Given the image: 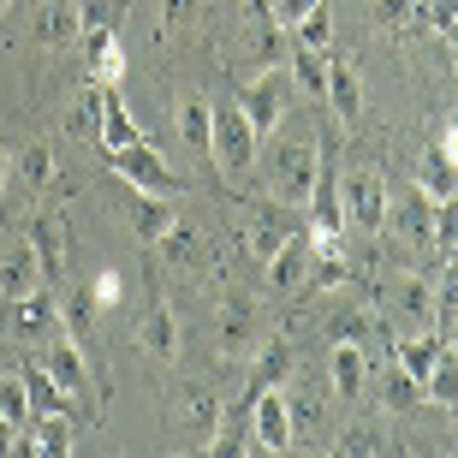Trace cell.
<instances>
[{"label":"cell","instance_id":"4","mask_svg":"<svg viewBox=\"0 0 458 458\" xmlns=\"http://www.w3.org/2000/svg\"><path fill=\"white\" fill-rule=\"evenodd\" d=\"M292 72L286 66H274V72H262L250 89H238V107H244V119H250V131H256V143L262 137H274V125H280V114H286V102H292Z\"/></svg>","mask_w":458,"mask_h":458},{"label":"cell","instance_id":"7","mask_svg":"<svg viewBox=\"0 0 458 458\" xmlns=\"http://www.w3.org/2000/svg\"><path fill=\"white\" fill-rule=\"evenodd\" d=\"M423 197H458V114L441 125V137L423 161Z\"/></svg>","mask_w":458,"mask_h":458},{"label":"cell","instance_id":"18","mask_svg":"<svg viewBox=\"0 0 458 458\" xmlns=\"http://www.w3.org/2000/svg\"><path fill=\"white\" fill-rule=\"evenodd\" d=\"M54 179V143H30V149L18 155V179H13V197L18 203H30L36 191Z\"/></svg>","mask_w":458,"mask_h":458},{"label":"cell","instance_id":"23","mask_svg":"<svg viewBox=\"0 0 458 458\" xmlns=\"http://www.w3.org/2000/svg\"><path fill=\"white\" fill-rule=\"evenodd\" d=\"M179 131H185V143L197 155H208V131H215V107L203 102V96H185V107H179Z\"/></svg>","mask_w":458,"mask_h":458},{"label":"cell","instance_id":"2","mask_svg":"<svg viewBox=\"0 0 458 458\" xmlns=\"http://www.w3.org/2000/svg\"><path fill=\"white\" fill-rule=\"evenodd\" d=\"M208 161L226 173V179H238V173L256 161V131H250V119H244V107L226 102L215 107V131H208Z\"/></svg>","mask_w":458,"mask_h":458},{"label":"cell","instance_id":"13","mask_svg":"<svg viewBox=\"0 0 458 458\" xmlns=\"http://www.w3.org/2000/svg\"><path fill=\"white\" fill-rule=\"evenodd\" d=\"M42 369H48V381L60 393H72V399H78V393H84V352H78V345L72 340H48V352H42Z\"/></svg>","mask_w":458,"mask_h":458},{"label":"cell","instance_id":"26","mask_svg":"<svg viewBox=\"0 0 458 458\" xmlns=\"http://www.w3.org/2000/svg\"><path fill=\"white\" fill-rule=\"evenodd\" d=\"M435 334H458V262H446L441 274V292H435Z\"/></svg>","mask_w":458,"mask_h":458},{"label":"cell","instance_id":"28","mask_svg":"<svg viewBox=\"0 0 458 458\" xmlns=\"http://www.w3.org/2000/svg\"><path fill=\"white\" fill-rule=\"evenodd\" d=\"M0 417H6V428L30 423V387H24V375H6L0 381Z\"/></svg>","mask_w":458,"mask_h":458},{"label":"cell","instance_id":"19","mask_svg":"<svg viewBox=\"0 0 458 458\" xmlns=\"http://www.w3.org/2000/svg\"><path fill=\"white\" fill-rule=\"evenodd\" d=\"M161 244V256H167V268H179V274H191L197 262H203V233L197 226H185V221H173L167 233L155 238Z\"/></svg>","mask_w":458,"mask_h":458},{"label":"cell","instance_id":"5","mask_svg":"<svg viewBox=\"0 0 458 458\" xmlns=\"http://www.w3.org/2000/svg\"><path fill=\"white\" fill-rule=\"evenodd\" d=\"M107 167L125 179V185L149 191V197H179V173L149 149V143H131V149H107Z\"/></svg>","mask_w":458,"mask_h":458},{"label":"cell","instance_id":"30","mask_svg":"<svg viewBox=\"0 0 458 458\" xmlns=\"http://www.w3.org/2000/svg\"><path fill=\"white\" fill-rule=\"evenodd\" d=\"M292 30H298V42H304L310 54H334V30H327V6H310V13L298 18Z\"/></svg>","mask_w":458,"mask_h":458},{"label":"cell","instance_id":"17","mask_svg":"<svg viewBox=\"0 0 458 458\" xmlns=\"http://www.w3.org/2000/svg\"><path fill=\"white\" fill-rule=\"evenodd\" d=\"M131 143H149V137L131 125L125 102H119V89H102V155L107 149H131Z\"/></svg>","mask_w":458,"mask_h":458},{"label":"cell","instance_id":"11","mask_svg":"<svg viewBox=\"0 0 458 458\" xmlns=\"http://www.w3.org/2000/svg\"><path fill=\"white\" fill-rule=\"evenodd\" d=\"M30 292H42L36 250H30V244H13V250H0V298L13 304V298H30Z\"/></svg>","mask_w":458,"mask_h":458},{"label":"cell","instance_id":"27","mask_svg":"<svg viewBox=\"0 0 458 458\" xmlns=\"http://www.w3.org/2000/svg\"><path fill=\"white\" fill-rule=\"evenodd\" d=\"M36 458H72V423L66 417H36Z\"/></svg>","mask_w":458,"mask_h":458},{"label":"cell","instance_id":"33","mask_svg":"<svg viewBox=\"0 0 458 458\" xmlns=\"http://www.w3.org/2000/svg\"><path fill=\"white\" fill-rule=\"evenodd\" d=\"M114 18H119V0H78V36L114 30Z\"/></svg>","mask_w":458,"mask_h":458},{"label":"cell","instance_id":"39","mask_svg":"<svg viewBox=\"0 0 458 458\" xmlns=\"http://www.w3.org/2000/svg\"><path fill=\"white\" fill-rule=\"evenodd\" d=\"M185 458H203V453H185Z\"/></svg>","mask_w":458,"mask_h":458},{"label":"cell","instance_id":"22","mask_svg":"<svg viewBox=\"0 0 458 458\" xmlns=\"http://www.w3.org/2000/svg\"><path fill=\"white\" fill-rule=\"evenodd\" d=\"M24 387H30V411H36V417H66V411H72V393L54 387L48 369H24Z\"/></svg>","mask_w":458,"mask_h":458},{"label":"cell","instance_id":"21","mask_svg":"<svg viewBox=\"0 0 458 458\" xmlns=\"http://www.w3.org/2000/svg\"><path fill=\"white\" fill-rule=\"evenodd\" d=\"M393 304H399V316H405L411 327H428L435 292H428V280H399V286H393Z\"/></svg>","mask_w":458,"mask_h":458},{"label":"cell","instance_id":"6","mask_svg":"<svg viewBox=\"0 0 458 458\" xmlns=\"http://www.w3.org/2000/svg\"><path fill=\"white\" fill-rule=\"evenodd\" d=\"M250 428H256V446L262 453H286L292 446V405H286V387H262L250 399Z\"/></svg>","mask_w":458,"mask_h":458},{"label":"cell","instance_id":"14","mask_svg":"<svg viewBox=\"0 0 458 458\" xmlns=\"http://www.w3.org/2000/svg\"><path fill=\"white\" fill-rule=\"evenodd\" d=\"M84 54H89V78L102 89H119V78H125V48H119L114 30H96L84 36Z\"/></svg>","mask_w":458,"mask_h":458},{"label":"cell","instance_id":"40","mask_svg":"<svg viewBox=\"0 0 458 458\" xmlns=\"http://www.w3.org/2000/svg\"><path fill=\"white\" fill-rule=\"evenodd\" d=\"M0 6H6V0H0Z\"/></svg>","mask_w":458,"mask_h":458},{"label":"cell","instance_id":"37","mask_svg":"<svg viewBox=\"0 0 458 458\" xmlns=\"http://www.w3.org/2000/svg\"><path fill=\"white\" fill-rule=\"evenodd\" d=\"M6 446H13V428H6V417H0V458H6Z\"/></svg>","mask_w":458,"mask_h":458},{"label":"cell","instance_id":"9","mask_svg":"<svg viewBox=\"0 0 458 458\" xmlns=\"http://www.w3.org/2000/svg\"><path fill=\"white\" fill-rule=\"evenodd\" d=\"M30 250H36V268H42V286H60V274H66V226L54 221V215H36Z\"/></svg>","mask_w":458,"mask_h":458},{"label":"cell","instance_id":"1","mask_svg":"<svg viewBox=\"0 0 458 458\" xmlns=\"http://www.w3.org/2000/svg\"><path fill=\"white\" fill-rule=\"evenodd\" d=\"M316 173H322V137H286V143H274V155H268V191L286 208H310Z\"/></svg>","mask_w":458,"mask_h":458},{"label":"cell","instance_id":"31","mask_svg":"<svg viewBox=\"0 0 458 458\" xmlns=\"http://www.w3.org/2000/svg\"><path fill=\"white\" fill-rule=\"evenodd\" d=\"M292 84H304L310 96H322V89H327V54L298 48V60H292Z\"/></svg>","mask_w":458,"mask_h":458},{"label":"cell","instance_id":"25","mask_svg":"<svg viewBox=\"0 0 458 458\" xmlns=\"http://www.w3.org/2000/svg\"><path fill=\"white\" fill-rule=\"evenodd\" d=\"M381 399H387L393 411H417V405H423V387H417V381H411V375L387 357V375H381Z\"/></svg>","mask_w":458,"mask_h":458},{"label":"cell","instance_id":"34","mask_svg":"<svg viewBox=\"0 0 458 458\" xmlns=\"http://www.w3.org/2000/svg\"><path fill=\"white\" fill-rule=\"evenodd\" d=\"M89 298H96V310H114V304H119V298H125V280H119V274H114V268H107V274H102V280H96V286H89Z\"/></svg>","mask_w":458,"mask_h":458},{"label":"cell","instance_id":"38","mask_svg":"<svg viewBox=\"0 0 458 458\" xmlns=\"http://www.w3.org/2000/svg\"><path fill=\"white\" fill-rule=\"evenodd\" d=\"M6 167H13V161H6V149H0V185H6Z\"/></svg>","mask_w":458,"mask_h":458},{"label":"cell","instance_id":"36","mask_svg":"<svg viewBox=\"0 0 458 458\" xmlns=\"http://www.w3.org/2000/svg\"><path fill=\"white\" fill-rule=\"evenodd\" d=\"M191 6H197V0H161V24H167V30H179Z\"/></svg>","mask_w":458,"mask_h":458},{"label":"cell","instance_id":"16","mask_svg":"<svg viewBox=\"0 0 458 458\" xmlns=\"http://www.w3.org/2000/svg\"><path fill=\"white\" fill-rule=\"evenodd\" d=\"M36 36L48 48H66L78 36V0H36Z\"/></svg>","mask_w":458,"mask_h":458},{"label":"cell","instance_id":"12","mask_svg":"<svg viewBox=\"0 0 458 458\" xmlns=\"http://www.w3.org/2000/svg\"><path fill=\"white\" fill-rule=\"evenodd\" d=\"M137 345H143L149 357H161V363L179 357V322H173L167 298H155V304H149V316H143V327H137Z\"/></svg>","mask_w":458,"mask_h":458},{"label":"cell","instance_id":"32","mask_svg":"<svg viewBox=\"0 0 458 458\" xmlns=\"http://www.w3.org/2000/svg\"><path fill=\"white\" fill-rule=\"evenodd\" d=\"M173 221H179V215H173V197H155V203H137V233L149 238V244H155L161 233H167Z\"/></svg>","mask_w":458,"mask_h":458},{"label":"cell","instance_id":"10","mask_svg":"<svg viewBox=\"0 0 458 458\" xmlns=\"http://www.w3.org/2000/svg\"><path fill=\"white\" fill-rule=\"evenodd\" d=\"M327 375H334V393L340 399H357L363 393V375H369V345H357V340H334V352H327Z\"/></svg>","mask_w":458,"mask_h":458},{"label":"cell","instance_id":"24","mask_svg":"<svg viewBox=\"0 0 458 458\" xmlns=\"http://www.w3.org/2000/svg\"><path fill=\"white\" fill-rule=\"evenodd\" d=\"M256 340V310L250 304H226L221 310V345L226 352H250Z\"/></svg>","mask_w":458,"mask_h":458},{"label":"cell","instance_id":"20","mask_svg":"<svg viewBox=\"0 0 458 458\" xmlns=\"http://www.w3.org/2000/svg\"><path fill=\"white\" fill-rule=\"evenodd\" d=\"M423 399L441 411H458V352L453 345H441V357H435V369L423 381Z\"/></svg>","mask_w":458,"mask_h":458},{"label":"cell","instance_id":"15","mask_svg":"<svg viewBox=\"0 0 458 458\" xmlns=\"http://www.w3.org/2000/svg\"><path fill=\"white\" fill-rule=\"evenodd\" d=\"M310 262H316V250H310V238L286 233V244L268 256V280L274 286H304L310 280Z\"/></svg>","mask_w":458,"mask_h":458},{"label":"cell","instance_id":"29","mask_svg":"<svg viewBox=\"0 0 458 458\" xmlns=\"http://www.w3.org/2000/svg\"><path fill=\"white\" fill-rule=\"evenodd\" d=\"M179 411H185L197 428H215V423H221V399H215V387H208V381H197V387L179 399Z\"/></svg>","mask_w":458,"mask_h":458},{"label":"cell","instance_id":"3","mask_svg":"<svg viewBox=\"0 0 458 458\" xmlns=\"http://www.w3.org/2000/svg\"><path fill=\"white\" fill-rule=\"evenodd\" d=\"M340 208L345 221L357 226V233H381L387 226V179L375 167H357V173H340Z\"/></svg>","mask_w":458,"mask_h":458},{"label":"cell","instance_id":"35","mask_svg":"<svg viewBox=\"0 0 458 458\" xmlns=\"http://www.w3.org/2000/svg\"><path fill=\"white\" fill-rule=\"evenodd\" d=\"M411 13H417V0H375V24H387V30H399Z\"/></svg>","mask_w":458,"mask_h":458},{"label":"cell","instance_id":"8","mask_svg":"<svg viewBox=\"0 0 458 458\" xmlns=\"http://www.w3.org/2000/svg\"><path fill=\"white\" fill-rule=\"evenodd\" d=\"M327 107H334V119H340L345 131H352L357 119H363V84H357L352 60H340V54H327Z\"/></svg>","mask_w":458,"mask_h":458}]
</instances>
